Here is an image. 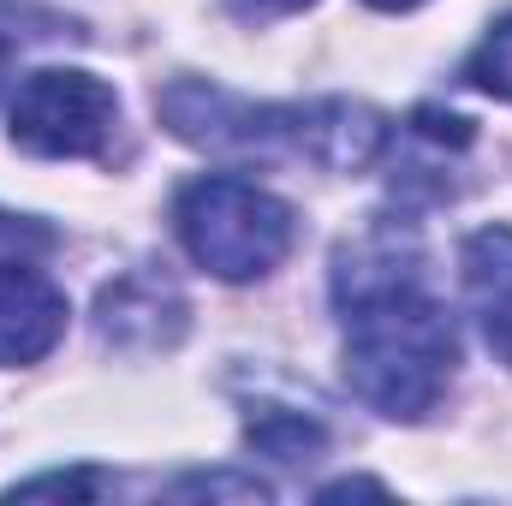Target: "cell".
<instances>
[{
	"instance_id": "8992f818",
	"label": "cell",
	"mask_w": 512,
	"mask_h": 506,
	"mask_svg": "<svg viewBox=\"0 0 512 506\" xmlns=\"http://www.w3.org/2000/svg\"><path fill=\"white\" fill-rule=\"evenodd\" d=\"M102 316V334L114 346H131V352H161L185 334V298L161 280V274H126L102 292L96 304Z\"/></svg>"
},
{
	"instance_id": "9c48e42d",
	"label": "cell",
	"mask_w": 512,
	"mask_h": 506,
	"mask_svg": "<svg viewBox=\"0 0 512 506\" xmlns=\"http://www.w3.org/2000/svg\"><path fill=\"white\" fill-rule=\"evenodd\" d=\"M465 84H477V90H489V96L512 102V18L489 24V36H483L477 54L465 60Z\"/></svg>"
},
{
	"instance_id": "9a60e30c",
	"label": "cell",
	"mask_w": 512,
	"mask_h": 506,
	"mask_svg": "<svg viewBox=\"0 0 512 506\" xmlns=\"http://www.w3.org/2000/svg\"><path fill=\"white\" fill-rule=\"evenodd\" d=\"M6 78H12V36L0 30V90H6Z\"/></svg>"
},
{
	"instance_id": "7a4b0ae2",
	"label": "cell",
	"mask_w": 512,
	"mask_h": 506,
	"mask_svg": "<svg viewBox=\"0 0 512 506\" xmlns=\"http://www.w3.org/2000/svg\"><path fill=\"white\" fill-rule=\"evenodd\" d=\"M161 120L173 137L197 149H239V155H304L328 173H358L382 155L387 120L364 102H292L251 108L203 78H179L161 90Z\"/></svg>"
},
{
	"instance_id": "30bf717a",
	"label": "cell",
	"mask_w": 512,
	"mask_h": 506,
	"mask_svg": "<svg viewBox=\"0 0 512 506\" xmlns=\"http://www.w3.org/2000/svg\"><path fill=\"white\" fill-rule=\"evenodd\" d=\"M54 251V233L42 221H18V215H0V262H30V256Z\"/></svg>"
},
{
	"instance_id": "277c9868",
	"label": "cell",
	"mask_w": 512,
	"mask_h": 506,
	"mask_svg": "<svg viewBox=\"0 0 512 506\" xmlns=\"http://www.w3.org/2000/svg\"><path fill=\"white\" fill-rule=\"evenodd\" d=\"M120 126V96L90 72H36L12 102V143L48 161L108 155Z\"/></svg>"
},
{
	"instance_id": "4fadbf2b",
	"label": "cell",
	"mask_w": 512,
	"mask_h": 506,
	"mask_svg": "<svg viewBox=\"0 0 512 506\" xmlns=\"http://www.w3.org/2000/svg\"><path fill=\"white\" fill-rule=\"evenodd\" d=\"M233 6V18H245V24H268V18H286V12H298V6H310V0H227Z\"/></svg>"
},
{
	"instance_id": "ba28073f",
	"label": "cell",
	"mask_w": 512,
	"mask_h": 506,
	"mask_svg": "<svg viewBox=\"0 0 512 506\" xmlns=\"http://www.w3.org/2000/svg\"><path fill=\"white\" fill-rule=\"evenodd\" d=\"M251 447L262 453V459L304 465V459H316V453L328 447V435H322V423H310V417H292V411H262V417H251Z\"/></svg>"
},
{
	"instance_id": "7c38bea8",
	"label": "cell",
	"mask_w": 512,
	"mask_h": 506,
	"mask_svg": "<svg viewBox=\"0 0 512 506\" xmlns=\"http://www.w3.org/2000/svg\"><path fill=\"white\" fill-rule=\"evenodd\" d=\"M173 495H239V501H268V483H256V477H185Z\"/></svg>"
},
{
	"instance_id": "5bb4252c",
	"label": "cell",
	"mask_w": 512,
	"mask_h": 506,
	"mask_svg": "<svg viewBox=\"0 0 512 506\" xmlns=\"http://www.w3.org/2000/svg\"><path fill=\"white\" fill-rule=\"evenodd\" d=\"M340 495H387L382 483H358V477H352V483H334V489H322V501H340Z\"/></svg>"
},
{
	"instance_id": "52a82bcc",
	"label": "cell",
	"mask_w": 512,
	"mask_h": 506,
	"mask_svg": "<svg viewBox=\"0 0 512 506\" xmlns=\"http://www.w3.org/2000/svg\"><path fill=\"white\" fill-rule=\"evenodd\" d=\"M465 292L477 304L489 352L512 364V227H483L465 245Z\"/></svg>"
},
{
	"instance_id": "2e32d148",
	"label": "cell",
	"mask_w": 512,
	"mask_h": 506,
	"mask_svg": "<svg viewBox=\"0 0 512 506\" xmlns=\"http://www.w3.org/2000/svg\"><path fill=\"white\" fill-rule=\"evenodd\" d=\"M370 6H382V12H405V6H417V0H370Z\"/></svg>"
},
{
	"instance_id": "6da1fadb",
	"label": "cell",
	"mask_w": 512,
	"mask_h": 506,
	"mask_svg": "<svg viewBox=\"0 0 512 506\" xmlns=\"http://www.w3.org/2000/svg\"><path fill=\"white\" fill-rule=\"evenodd\" d=\"M334 298L346 310V381L393 423H417L441 405L459 340L453 316L417 286V251L405 233L376 227L346 245L334 268Z\"/></svg>"
},
{
	"instance_id": "8fae6325",
	"label": "cell",
	"mask_w": 512,
	"mask_h": 506,
	"mask_svg": "<svg viewBox=\"0 0 512 506\" xmlns=\"http://www.w3.org/2000/svg\"><path fill=\"white\" fill-rule=\"evenodd\" d=\"M96 489H102V477H96V471H48V477L18 483L12 495H96Z\"/></svg>"
},
{
	"instance_id": "3957f363",
	"label": "cell",
	"mask_w": 512,
	"mask_h": 506,
	"mask_svg": "<svg viewBox=\"0 0 512 506\" xmlns=\"http://www.w3.org/2000/svg\"><path fill=\"white\" fill-rule=\"evenodd\" d=\"M173 221L191 262L221 280H256L292 251V209L233 173L191 179L173 203Z\"/></svg>"
},
{
	"instance_id": "5b68a950",
	"label": "cell",
	"mask_w": 512,
	"mask_h": 506,
	"mask_svg": "<svg viewBox=\"0 0 512 506\" xmlns=\"http://www.w3.org/2000/svg\"><path fill=\"white\" fill-rule=\"evenodd\" d=\"M60 334H66V292L30 262H0V370L48 358Z\"/></svg>"
}]
</instances>
